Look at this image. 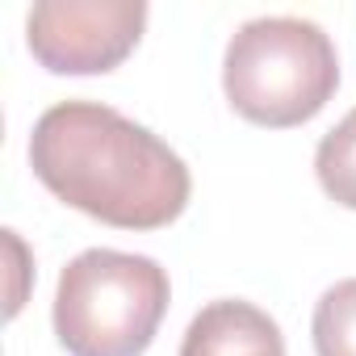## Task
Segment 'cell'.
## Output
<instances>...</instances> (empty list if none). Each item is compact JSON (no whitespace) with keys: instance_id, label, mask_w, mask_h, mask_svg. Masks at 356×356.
<instances>
[{"instance_id":"1","label":"cell","mask_w":356,"mask_h":356,"mask_svg":"<svg viewBox=\"0 0 356 356\" xmlns=\"http://www.w3.org/2000/svg\"><path fill=\"white\" fill-rule=\"evenodd\" d=\"M30 168L63 206L118 231H159L193 193L185 159L101 101L51 105L34 122Z\"/></svg>"},{"instance_id":"2","label":"cell","mask_w":356,"mask_h":356,"mask_svg":"<svg viewBox=\"0 0 356 356\" xmlns=\"http://www.w3.org/2000/svg\"><path fill=\"white\" fill-rule=\"evenodd\" d=\"M339 88V55L323 26L306 17L243 22L222 55L231 109L268 130H289L327 109Z\"/></svg>"},{"instance_id":"3","label":"cell","mask_w":356,"mask_h":356,"mask_svg":"<svg viewBox=\"0 0 356 356\" xmlns=\"http://www.w3.org/2000/svg\"><path fill=\"white\" fill-rule=\"evenodd\" d=\"M168 302V273L151 256L88 248L59 273L55 335L67 356H143Z\"/></svg>"},{"instance_id":"4","label":"cell","mask_w":356,"mask_h":356,"mask_svg":"<svg viewBox=\"0 0 356 356\" xmlns=\"http://www.w3.org/2000/svg\"><path fill=\"white\" fill-rule=\"evenodd\" d=\"M143 30V0H47L26 17V47L55 76H105L134 55Z\"/></svg>"},{"instance_id":"5","label":"cell","mask_w":356,"mask_h":356,"mask_svg":"<svg viewBox=\"0 0 356 356\" xmlns=\"http://www.w3.org/2000/svg\"><path fill=\"white\" fill-rule=\"evenodd\" d=\"M181 356H285V335L260 306L222 298L193 314Z\"/></svg>"},{"instance_id":"6","label":"cell","mask_w":356,"mask_h":356,"mask_svg":"<svg viewBox=\"0 0 356 356\" xmlns=\"http://www.w3.org/2000/svg\"><path fill=\"white\" fill-rule=\"evenodd\" d=\"M314 176L335 206L356 210V109L323 134L314 151Z\"/></svg>"},{"instance_id":"7","label":"cell","mask_w":356,"mask_h":356,"mask_svg":"<svg viewBox=\"0 0 356 356\" xmlns=\"http://www.w3.org/2000/svg\"><path fill=\"white\" fill-rule=\"evenodd\" d=\"M310 335L318 356H356V277L335 281L314 302Z\"/></svg>"}]
</instances>
